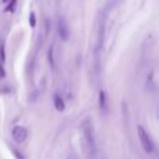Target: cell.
<instances>
[{"instance_id": "cell-1", "label": "cell", "mask_w": 159, "mask_h": 159, "mask_svg": "<svg viewBox=\"0 0 159 159\" xmlns=\"http://www.w3.org/2000/svg\"><path fill=\"white\" fill-rule=\"evenodd\" d=\"M82 143L84 148V153L89 159L96 158L97 155V145H96V139H94V130H93V124L91 118H86L82 124Z\"/></svg>"}, {"instance_id": "cell-2", "label": "cell", "mask_w": 159, "mask_h": 159, "mask_svg": "<svg viewBox=\"0 0 159 159\" xmlns=\"http://www.w3.org/2000/svg\"><path fill=\"white\" fill-rule=\"evenodd\" d=\"M104 29H106V16L103 14H99L96 24V50H94L96 56L98 55V51L102 48V45H103Z\"/></svg>"}, {"instance_id": "cell-3", "label": "cell", "mask_w": 159, "mask_h": 159, "mask_svg": "<svg viewBox=\"0 0 159 159\" xmlns=\"http://www.w3.org/2000/svg\"><path fill=\"white\" fill-rule=\"evenodd\" d=\"M138 137H139V142L143 147V149L147 152V153H152L154 150V144H153V140L152 138L149 137V134L145 132V129L142 127V125H138Z\"/></svg>"}, {"instance_id": "cell-4", "label": "cell", "mask_w": 159, "mask_h": 159, "mask_svg": "<svg viewBox=\"0 0 159 159\" xmlns=\"http://www.w3.org/2000/svg\"><path fill=\"white\" fill-rule=\"evenodd\" d=\"M57 32H58V36L62 41H67L68 37H70V31H68V26H67V22L65 20V17H58L57 20Z\"/></svg>"}, {"instance_id": "cell-5", "label": "cell", "mask_w": 159, "mask_h": 159, "mask_svg": "<svg viewBox=\"0 0 159 159\" xmlns=\"http://www.w3.org/2000/svg\"><path fill=\"white\" fill-rule=\"evenodd\" d=\"M11 134H12V138H14L17 143H22V142H25V139L27 138V129H26L25 127H22V125H15V127L12 128Z\"/></svg>"}, {"instance_id": "cell-6", "label": "cell", "mask_w": 159, "mask_h": 159, "mask_svg": "<svg viewBox=\"0 0 159 159\" xmlns=\"http://www.w3.org/2000/svg\"><path fill=\"white\" fill-rule=\"evenodd\" d=\"M53 106L58 112H63L65 111V102H63L62 97L60 94H57V93L53 96Z\"/></svg>"}, {"instance_id": "cell-7", "label": "cell", "mask_w": 159, "mask_h": 159, "mask_svg": "<svg viewBox=\"0 0 159 159\" xmlns=\"http://www.w3.org/2000/svg\"><path fill=\"white\" fill-rule=\"evenodd\" d=\"M98 104H99V108L102 109V112H106V109H107V94L104 91H99Z\"/></svg>"}, {"instance_id": "cell-8", "label": "cell", "mask_w": 159, "mask_h": 159, "mask_svg": "<svg viewBox=\"0 0 159 159\" xmlns=\"http://www.w3.org/2000/svg\"><path fill=\"white\" fill-rule=\"evenodd\" d=\"M47 60H48V63L52 68H55V60H53V47L51 46L47 51Z\"/></svg>"}, {"instance_id": "cell-9", "label": "cell", "mask_w": 159, "mask_h": 159, "mask_svg": "<svg viewBox=\"0 0 159 159\" xmlns=\"http://www.w3.org/2000/svg\"><path fill=\"white\" fill-rule=\"evenodd\" d=\"M5 58H6V57H5V45L1 43V45H0V61L4 63V62H5Z\"/></svg>"}, {"instance_id": "cell-10", "label": "cell", "mask_w": 159, "mask_h": 159, "mask_svg": "<svg viewBox=\"0 0 159 159\" xmlns=\"http://www.w3.org/2000/svg\"><path fill=\"white\" fill-rule=\"evenodd\" d=\"M29 22H30V26L31 27H35L36 26V17H35V14L31 12L30 16H29Z\"/></svg>"}, {"instance_id": "cell-11", "label": "cell", "mask_w": 159, "mask_h": 159, "mask_svg": "<svg viewBox=\"0 0 159 159\" xmlns=\"http://www.w3.org/2000/svg\"><path fill=\"white\" fill-rule=\"evenodd\" d=\"M5 77V70H4V66H2V62L0 61V80Z\"/></svg>"}, {"instance_id": "cell-12", "label": "cell", "mask_w": 159, "mask_h": 159, "mask_svg": "<svg viewBox=\"0 0 159 159\" xmlns=\"http://www.w3.org/2000/svg\"><path fill=\"white\" fill-rule=\"evenodd\" d=\"M68 159H73V158H68Z\"/></svg>"}]
</instances>
